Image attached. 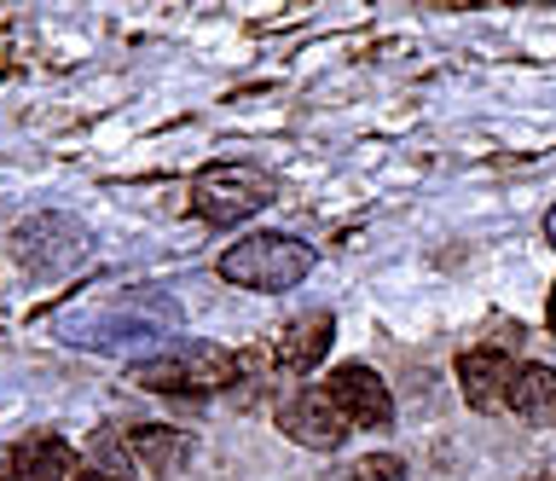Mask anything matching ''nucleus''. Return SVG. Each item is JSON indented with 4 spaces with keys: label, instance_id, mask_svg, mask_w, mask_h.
<instances>
[{
    "label": "nucleus",
    "instance_id": "nucleus-1",
    "mask_svg": "<svg viewBox=\"0 0 556 481\" xmlns=\"http://www.w3.org/2000/svg\"><path fill=\"white\" fill-rule=\"evenodd\" d=\"M313 273V244L302 238H285V232H261V238H243L220 255V279L226 284H243V290H290Z\"/></svg>",
    "mask_w": 556,
    "mask_h": 481
},
{
    "label": "nucleus",
    "instance_id": "nucleus-2",
    "mask_svg": "<svg viewBox=\"0 0 556 481\" xmlns=\"http://www.w3.org/2000/svg\"><path fill=\"white\" fill-rule=\"evenodd\" d=\"M191 203H198L203 220L232 227V220H250L255 210H267V203H273V180L255 175V168H243V163H226V168H208V175L191 186Z\"/></svg>",
    "mask_w": 556,
    "mask_h": 481
},
{
    "label": "nucleus",
    "instance_id": "nucleus-3",
    "mask_svg": "<svg viewBox=\"0 0 556 481\" xmlns=\"http://www.w3.org/2000/svg\"><path fill=\"white\" fill-rule=\"evenodd\" d=\"M232 377H238V359L220 354V349H203V342H191V349L168 354V359H139V366H134V383L163 389V394H180V389L203 394V389L232 383Z\"/></svg>",
    "mask_w": 556,
    "mask_h": 481
},
{
    "label": "nucleus",
    "instance_id": "nucleus-4",
    "mask_svg": "<svg viewBox=\"0 0 556 481\" xmlns=\"http://www.w3.org/2000/svg\"><path fill=\"white\" fill-rule=\"evenodd\" d=\"M12 255L29 273H64L87 255V232L64 215H41V220H24V227L12 232Z\"/></svg>",
    "mask_w": 556,
    "mask_h": 481
},
{
    "label": "nucleus",
    "instance_id": "nucleus-5",
    "mask_svg": "<svg viewBox=\"0 0 556 481\" xmlns=\"http://www.w3.org/2000/svg\"><path fill=\"white\" fill-rule=\"evenodd\" d=\"M325 394L337 401V412L348 423H365V429H382L394 418V401H389V383L371 371V366H337L330 371V383H325Z\"/></svg>",
    "mask_w": 556,
    "mask_h": 481
},
{
    "label": "nucleus",
    "instance_id": "nucleus-6",
    "mask_svg": "<svg viewBox=\"0 0 556 481\" xmlns=\"http://www.w3.org/2000/svg\"><path fill=\"white\" fill-rule=\"evenodd\" d=\"M278 423L290 429V441L319 446V453H337V446L348 441V418L337 412V401H330L325 389H302V394H290V401L278 406Z\"/></svg>",
    "mask_w": 556,
    "mask_h": 481
},
{
    "label": "nucleus",
    "instance_id": "nucleus-7",
    "mask_svg": "<svg viewBox=\"0 0 556 481\" xmlns=\"http://www.w3.org/2000/svg\"><path fill=\"white\" fill-rule=\"evenodd\" d=\"M458 383L476 412H504L510 406V389H516V366L504 359V349H476L458 359Z\"/></svg>",
    "mask_w": 556,
    "mask_h": 481
},
{
    "label": "nucleus",
    "instance_id": "nucleus-8",
    "mask_svg": "<svg viewBox=\"0 0 556 481\" xmlns=\"http://www.w3.org/2000/svg\"><path fill=\"white\" fill-rule=\"evenodd\" d=\"M330 337H337V319L330 314H307V319H295L290 331H285V342H278V366L285 371H313L325 359V349H330Z\"/></svg>",
    "mask_w": 556,
    "mask_h": 481
},
{
    "label": "nucleus",
    "instance_id": "nucleus-9",
    "mask_svg": "<svg viewBox=\"0 0 556 481\" xmlns=\"http://www.w3.org/2000/svg\"><path fill=\"white\" fill-rule=\"evenodd\" d=\"M12 464H17V481H64L76 453H70V441H59V435H35L12 453Z\"/></svg>",
    "mask_w": 556,
    "mask_h": 481
},
{
    "label": "nucleus",
    "instance_id": "nucleus-10",
    "mask_svg": "<svg viewBox=\"0 0 556 481\" xmlns=\"http://www.w3.org/2000/svg\"><path fill=\"white\" fill-rule=\"evenodd\" d=\"M128 446H134V458L146 464V470L168 476V470H180V464H186L191 435H180V429H163V423H146V429H134V435H128Z\"/></svg>",
    "mask_w": 556,
    "mask_h": 481
},
{
    "label": "nucleus",
    "instance_id": "nucleus-11",
    "mask_svg": "<svg viewBox=\"0 0 556 481\" xmlns=\"http://www.w3.org/2000/svg\"><path fill=\"white\" fill-rule=\"evenodd\" d=\"M510 412L528 423H556V371L551 366H521L510 389Z\"/></svg>",
    "mask_w": 556,
    "mask_h": 481
},
{
    "label": "nucleus",
    "instance_id": "nucleus-12",
    "mask_svg": "<svg viewBox=\"0 0 556 481\" xmlns=\"http://www.w3.org/2000/svg\"><path fill=\"white\" fill-rule=\"evenodd\" d=\"M354 481H406V464L394 453H371V458L354 464Z\"/></svg>",
    "mask_w": 556,
    "mask_h": 481
},
{
    "label": "nucleus",
    "instance_id": "nucleus-13",
    "mask_svg": "<svg viewBox=\"0 0 556 481\" xmlns=\"http://www.w3.org/2000/svg\"><path fill=\"white\" fill-rule=\"evenodd\" d=\"M0 481H17V464H12V453H0Z\"/></svg>",
    "mask_w": 556,
    "mask_h": 481
},
{
    "label": "nucleus",
    "instance_id": "nucleus-14",
    "mask_svg": "<svg viewBox=\"0 0 556 481\" xmlns=\"http://www.w3.org/2000/svg\"><path fill=\"white\" fill-rule=\"evenodd\" d=\"M76 481H122V476H111V470H87V476H76Z\"/></svg>",
    "mask_w": 556,
    "mask_h": 481
},
{
    "label": "nucleus",
    "instance_id": "nucleus-15",
    "mask_svg": "<svg viewBox=\"0 0 556 481\" xmlns=\"http://www.w3.org/2000/svg\"><path fill=\"white\" fill-rule=\"evenodd\" d=\"M545 319H551V331H556V284H551V302H545Z\"/></svg>",
    "mask_w": 556,
    "mask_h": 481
},
{
    "label": "nucleus",
    "instance_id": "nucleus-16",
    "mask_svg": "<svg viewBox=\"0 0 556 481\" xmlns=\"http://www.w3.org/2000/svg\"><path fill=\"white\" fill-rule=\"evenodd\" d=\"M545 232H551V244H556V210H551V220H545Z\"/></svg>",
    "mask_w": 556,
    "mask_h": 481
}]
</instances>
